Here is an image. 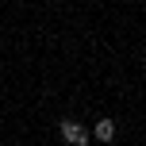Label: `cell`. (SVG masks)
<instances>
[{"mask_svg":"<svg viewBox=\"0 0 146 146\" xmlns=\"http://www.w3.org/2000/svg\"><path fill=\"white\" fill-rule=\"evenodd\" d=\"M111 135H115V123H111V119H100V123H96V139H100V142H108Z\"/></svg>","mask_w":146,"mask_h":146,"instance_id":"obj_2","label":"cell"},{"mask_svg":"<svg viewBox=\"0 0 146 146\" xmlns=\"http://www.w3.org/2000/svg\"><path fill=\"white\" fill-rule=\"evenodd\" d=\"M62 139L73 142V146H85V142H88V131H85L81 123H73V119H66V123H62Z\"/></svg>","mask_w":146,"mask_h":146,"instance_id":"obj_1","label":"cell"}]
</instances>
